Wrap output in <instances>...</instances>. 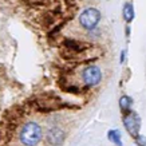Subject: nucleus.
I'll use <instances>...</instances> for the list:
<instances>
[{
  "label": "nucleus",
  "mask_w": 146,
  "mask_h": 146,
  "mask_svg": "<svg viewBox=\"0 0 146 146\" xmlns=\"http://www.w3.org/2000/svg\"><path fill=\"white\" fill-rule=\"evenodd\" d=\"M131 98L127 97V95H123V97H121L119 99V106H121V110L123 111V113H129L130 111V106H131Z\"/></svg>",
  "instance_id": "obj_7"
},
{
  "label": "nucleus",
  "mask_w": 146,
  "mask_h": 146,
  "mask_svg": "<svg viewBox=\"0 0 146 146\" xmlns=\"http://www.w3.org/2000/svg\"><path fill=\"white\" fill-rule=\"evenodd\" d=\"M101 20V12L97 8H86L79 15L80 26L86 30H94Z\"/></svg>",
  "instance_id": "obj_2"
},
{
  "label": "nucleus",
  "mask_w": 146,
  "mask_h": 146,
  "mask_svg": "<svg viewBox=\"0 0 146 146\" xmlns=\"http://www.w3.org/2000/svg\"><path fill=\"white\" fill-rule=\"evenodd\" d=\"M42 137H43V130L36 122H27L19 133L20 142L26 146H36L42 141Z\"/></svg>",
  "instance_id": "obj_1"
},
{
  "label": "nucleus",
  "mask_w": 146,
  "mask_h": 146,
  "mask_svg": "<svg viewBox=\"0 0 146 146\" xmlns=\"http://www.w3.org/2000/svg\"><path fill=\"white\" fill-rule=\"evenodd\" d=\"M82 76H83L84 84L89 86V87H91V86H95V84H98L99 82H101L102 72L97 66H89L83 70Z\"/></svg>",
  "instance_id": "obj_3"
},
{
  "label": "nucleus",
  "mask_w": 146,
  "mask_h": 146,
  "mask_svg": "<svg viewBox=\"0 0 146 146\" xmlns=\"http://www.w3.org/2000/svg\"><path fill=\"white\" fill-rule=\"evenodd\" d=\"M123 125L126 130L129 131L130 135H133L134 138L139 135V127H141V119L135 113H130V114L125 115L123 118Z\"/></svg>",
  "instance_id": "obj_4"
},
{
  "label": "nucleus",
  "mask_w": 146,
  "mask_h": 146,
  "mask_svg": "<svg viewBox=\"0 0 146 146\" xmlns=\"http://www.w3.org/2000/svg\"><path fill=\"white\" fill-rule=\"evenodd\" d=\"M123 18L125 20L127 23H130L131 20L134 19V8H133V4H130V3H126L123 7Z\"/></svg>",
  "instance_id": "obj_6"
},
{
  "label": "nucleus",
  "mask_w": 146,
  "mask_h": 146,
  "mask_svg": "<svg viewBox=\"0 0 146 146\" xmlns=\"http://www.w3.org/2000/svg\"><path fill=\"white\" fill-rule=\"evenodd\" d=\"M135 142H137L139 146H146V138L142 137V135H137V137H135Z\"/></svg>",
  "instance_id": "obj_9"
},
{
  "label": "nucleus",
  "mask_w": 146,
  "mask_h": 146,
  "mask_svg": "<svg viewBox=\"0 0 146 146\" xmlns=\"http://www.w3.org/2000/svg\"><path fill=\"white\" fill-rule=\"evenodd\" d=\"M107 138H109L111 142H114L117 146H122V142H121V133L118 130H110V131L107 133Z\"/></svg>",
  "instance_id": "obj_8"
},
{
  "label": "nucleus",
  "mask_w": 146,
  "mask_h": 146,
  "mask_svg": "<svg viewBox=\"0 0 146 146\" xmlns=\"http://www.w3.org/2000/svg\"><path fill=\"white\" fill-rule=\"evenodd\" d=\"M64 131L62 129H58V127H51L47 131V142L50 145L58 146V145H62L63 141H64Z\"/></svg>",
  "instance_id": "obj_5"
}]
</instances>
